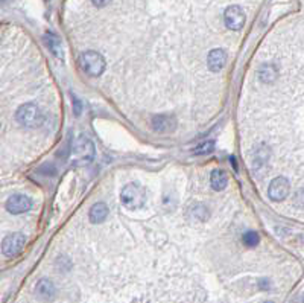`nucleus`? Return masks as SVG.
<instances>
[{
    "label": "nucleus",
    "mask_w": 304,
    "mask_h": 303,
    "mask_svg": "<svg viewBox=\"0 0 304 303\" xmlns=\"http://www.w3.org/2000/svg\"><path fill=\"white\" fill-rule=\"evenodd\" d=\"M15 119L20 125H23L26 128H38L44 122V114L38 108V106L29 102V104H23L17 110Z\"/></svg>",
    "instance_id": "f257e3e1"
},
{
    "label": "nucleus",
    "mask_w": 304,
    "mask_h": 303,
    "mask_svg": "<svg viewBox=\"0 0 304 303\" xmlns=\"http://www.w3.org/2000/svg\"><path fill=\"white\" fill-rule=\"evenodd\" d=\"M94 145L90 139L87 138H79L72 148L70 152V163L75 166H84L88 164L90 162H93L94 158Z\"/></svg>",
    "instance_id": "f03ea898"
},
{
    "label": "nucleus",
    "mask_w": 304,
    "mask_h": 303,
    "mask_svg": "<svg viewBox=\"0 0 304 303\" xmlns=\"http://www.w3.org/2000/svg\"><path fill=\"white\" fill-rule=\"evenodd\" d=\"M120 200H122L123 206L128 208V209H132V210L134 209H140L146 203V192L140 184L131 183V184H126L122 189Z\"/></svg>",
    "instance_id": "7ed1b4c3"
},
{
    "label": "nucleus",
    "mask_w": 304,
    "mask_h": 303,
    "mask_svg": "<svg viewBox=\"0 0 304 303\" xmlns=\"http://www.w3.org/2000/svg\"><path fill=\"white\" fill-rule=\"evenodd\" d=\"M81 61V67L82 70L91 76H99L102 75V72L105 70V60L104 56L100 55L96 50H87L81 55L79 58Z\"/></svg>",
    "instance_id": "20e7f679"
},
{
    "label": "nucleus",
    "mask_w": 304,
    "mask_h": 303,
    "mask_svg": "<svg viewBox=\"0 0 304 303\" xmlns=\"http://www.w3.org/2000/svg\"><path fill=\"white\" fill-rule=\"evenodd\" d=\"M24 246H26V236L23 233H20V232L9 233L2 242V252H3V254L14 258L23 252Z\"/></svg>",
    "instance_id": "39448f33"
},
{
    "label": "nucleus",
    "mask_w": 304,
    "mask_h": 303,
    "mask_svg": "<svg viewBox=\"0 0 304 303\" xmlns=\"http://www.w3.org/2000/svg\"><path fill=\"white\" fill-rule=\"evenodd\" d=\"M289 182L285 178V177H277L271 182L268 188V194H269V198L273 201H283L288 198L289 195Z\"/></svg>",
    "instance_id": "423d86ee"
},
{
    "label": "nucleus",
    "mask_w": 304,
    "mask_h": 303,
    "mask_svg": "<svg viewBox=\"0 0 304 303\" xmlns=\"http://www.w3.org/2000/svg\"><path fill=\"white\" fill-rule=\"evenodd\" d=\"M32 208V201L29 196L21 195V194H15L12 196H9V200L6 201V210L12 215H18V214H24Z\"/></svg>",
    "instance_id": "0eeeda50"
},
{
    "label": "nucleus",
    "mask_w": 304,
    "mask_h": 303,
    "mask_svg": "<svg viewBox=\"0 0 304 303\" xmlns=\"http://www.w3.org/2000/svg\"><path fill=\"white\" fill-rule=\"evenodd\" d=\"M224 20L228 29L239 30L245 23V12L239 6H230L224 14Z\"/></svg>",
    "instance_id": "6e6552de"
},
{
    "label": "nucleus",
    "mask_w": 304,
    "mask_h": 303,
    "mask_svg": "<svg viewBox=\"0 0 304 303\" xmlns=\"http://www.w3.org/2000/svg\"><path fill=\"white\" fill-rule=\"evenodd\" d=\"M152 128L158 132H172L177 130V119L171 114H158L152 119Z\"/></svg>",
    "instance_id": "1a4fd4ad"
},
{
    "label": "nucleus",
    "mask_w": 304,
    "mask_h": 303,
    "mask_svg": "<svg viewBox=\"0 0 304 303\" xmlns=\"http://www.w3.org/2000/svg\"><path fill=\"white\" fill-rule=\"evenodd\" d=\"M35 294L43 302H52L56 297V288L49 279H41L35 285Z\"/></svg>",
    "instance_id": "9d476101"
},
{
    "label": "nucleus",
    "mask_w": 304,
    "mask_h": 303,
    "mask_svg": "<svg viewBox=\"0 0 304 303\" xmlns=\"http://www.w3.org/2000/svg\"><path fill=\"white\" fill-rule=\"evenodd\" d=\"M227 62V52L222 49H213L207 56V64L212 72H219Z\"/></svg>",
    "instance_id": "9b49d317"
},
{
    "label": "nucleus",
    "mask_w": 304,
    "mask_h": 303,
    "mask_svg": "<svg viewBox=\"0 0 304 303\" xmlns=\"http://www.w3.org/2000/svg\"><path fill=\"white\" fill-rule=\"evenodd\" d=\"M210 184H212L213 190H216V192L224 190L227 188V184H228V176H227V172L222 171V170H215L212 172V176H210Z\"/></svg>",
    "instance_id": "f8f14e48"
},
{
    "label": "nucleus",
    "mask_w": 304,
    "mask_h": 303,
    "mask_svg": "<svg viewBox=\"0 0 304 303\" xmlns=\"http://www.w3.org/2000/svg\"><path fill=\"white\" fill-rule=\"evenodd\" d=\"M88 216H90V221L94 222V224L104 222V221L107 220V216H108V208H107V204H104V203L94 204V206L90 209Z\"/></svg>",
    "instance_id": "ddd939ff"
},
{
    "label": "nucleus",
    "mask_w": 304,
    "mask_h": 303,
    "mask_svg": "<svg viewBox=\"0 0 304 303\" xmlns=\"http://www.w3.org/2000/svg\"><path fill=\"white\" fill-rule=\"evenodd\" d=\"M44 43L46 46L49 48V50L58 56V58H62V44H61V40L55 36V34L52 32H46V36H44Z\"/></svg>",
    "instance_id": "4468645a"
},
{
    "label": "nucleus",
    "mask_w": 304,
    "mask_h": 303,
    "mask_svg": "<svg viewBox=\"0 0 304 303\" xmlns=\"http://www.w3.org/2000/svg\"><path fill=\"white\" fill-rule=\"evenodd\" d=\"M259 78L260 81L263 82H273L276 78H277V70H276V67L273 64H266L263 66L260 72H259Z\"/></svg>",
    "instance_id": "2eb2a0df"
},
{
    "label": "nucleus",
    "mask_w": 304,
    "mask_h": 303,
    "mask_svg": "<svg viewBox=\"0 0 304 303\" xmlns=\"http://www.w3.org/2000/svg\"><path fill=\"white\" fill-rule=\"evenodd\" d=\"M215 151V142L213 140H207V142H202L199 145H196L192 152L195 156H207V154H212Z\"/></svg>",
    "instance_id": "dca6fc26"
},
{
    "label": "nucleus",
    "mask_w": 304,
    "mask_h": 303,
    "mask_svg": "<svg viewBox=\"0 0 304 303\" xmlns=\"http://www.w3.org/2000/svg\"><path fill=\"white\" fill-rule=\"evenodd\" d=\"M244 244L247 247H256L259 242H260V238H259V233L254 232V230H250L244 234V238H242Z\"/></svg>",
    "instance_id": "f3484780"
},
{
    "label": "nucleus",
    "mask_w": 304,
    "mask_h": 303,
    "mask_svg": "<svg viewBox=\"0 0 304 303\" xmlns=\"http://www.w3.org/2000/svg\"><path fill=\"white\" fill-rule=\"evenodd\" d=\"M192 215L195 216V218H198V220H207L209 218V215H210V212L207 210V208L206 206H202V204H195L193 208H192Z\"/></svg>",
    "instance_id": "a211bd4d"
},
{
    "label": "nucleus",
    "mask_w": 304,
    "mask_h": 303,
    "mask_svg": "<svg viewBox=\"0 0 304 303\" xmlns=\"http://www.w3.org/2000/svg\"><path fill=\"white\" fill-rule=\"evenodd\" d=\"M265 151H266V148H259L257 150V156L253 158V163H254V166H262L265 162H266V158H268V152L265 154Z\"/></svg>",
    "instance_id": "6ab92c4d"
},
{
    "label": "nucleus",
    "mask_w": 304,
    "mask_h": 303,
    "mask_svg": "<svg viewBox=\"0 0 304 303\" xmlns=\"http://www.w3.org/2000/svg\"><path fill=\"white\" fill-rule=\"evenodd\" d=\"M265 303H273V302H265Z\"/></svg>",
    "instance_id": "aec40b11"
}]
</instances>
